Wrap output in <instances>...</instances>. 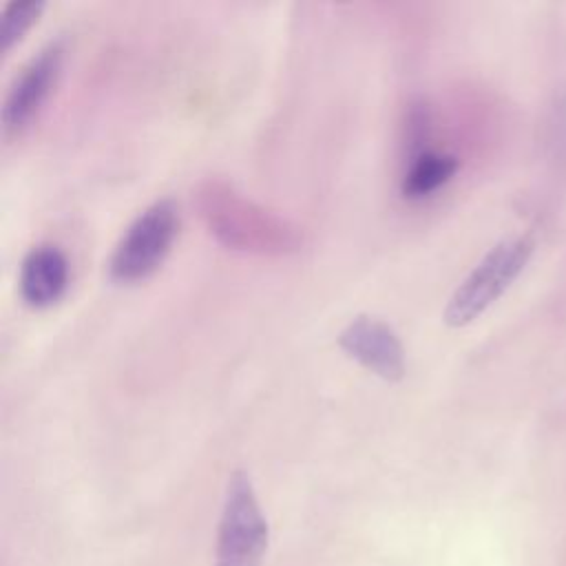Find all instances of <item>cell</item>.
Listing matches in <instances>:
<instances>
[{
  "label": "cell",
  "instance_id": "cell-1",
  "mask_svg": "<svg viewBox=\"0 0 566 566\" xmlns=\"http://www.w3.org/2000/svg\"><path fill=\"white\" fill-rule=\"evenodd\" d=\"M197 206L210 232L228 248L259 254H283L296 250V232L270 210L239 195L219 179L203 181Z\"/></svg>",
  "mask_w": 566,
  "mask_h": 566
},
{
  "label": "cell",
  "instance_id": "cell-2",
  "mask_svg": "<svg viewBox=\"0 0 566 566\" xmlns=\"http://www.w3.org/2000/svg\"><path fill=\"white\" fill-rule=\"evenodd\" d=\"M533 245L528 237H511L495 243L449 296L442 312L444 323L449 327L473 323L520 276L533 254Z\"/></svg>",
  "mask_w": 566,
  "mask_h": 566
},
{
  "label": "cell",
  "instance_id": "cell-3",
  "mask_svg": "<svg viewBox=\"0 0 566 566\" xmlns=\"http://www.w3.org/2000/svg\"><path fill=\"white\" fill-rule=\"evenodd\" d=\"M179 230V210L172 199H159L142 210L119 237L111 259L108 276L115 283L148 279L168 256Z\"/></svg>",
  "mask_w": 566,
  "mask_h": 566
},
{
  "label": "cell",
  "instance_id": "cell-4",
  "mask_svg": "<svg viewBox=\"0 0 566 566\" xmlns=\"http://www.w3.org/2000/svg\"><path fill=\"white\" fill-rule=\"evenodd\" d=\"M268 522L250 475L241 469L232 471L219 522L214 566H261L268 548Z\"/></svg>",
  "mask_w": 566,
  "mask_h": 566
},
{
  "label": "cell",
  "instance_id": "cell-5",
  "mask_svg": "<svg viewBox=\"0 0 566 566\" xmlns=\"http://www.w3.org/2000/svg\"><path fill=\"white\" fill-rule=\"evenodd\" d=\"M64 42L51 40L44 44L18 73L7 91L0 122L7 137L20 135L46 104L64 62Z\"/></svg>",
  "mask_w": 566,
  "mask_h": 566
},
{
  "label": "cell",
  "instance_id": "cell-6",
  "mask_svg": "<svg viewBox=\"0 0 566 566\" xmlns=\"http://www.w3.org/2000/svg\"><path fill=\"white\" fill-rule=\"evenodd\" d=\"M338 347L382 380L396 382L407 371V354L396 329L382 318L358 314L338 332Z\"/></svg>",
  "mask_w": 566,
  "mask_h": 566
},
{
  "label": "cell",
  "instance_id": "cell-7",
  "mask_svg": "<svg viewBox=\"0 0 566 566\" xmlns=\"http://www.w3.org/2000/svg\"><path fill=\"white\" fill-rule=\"evenodd\" d=\"M20 296L29 307L44 310L57 303L69 285V261L53 243L33 245L20 265Z\"/></svg>",
  "mask_w": 566,
  "mask_h": 566
},
{
  "label": "cell",
  "instance_id": "cell-8",
  "mask_svg": "<svg viewBox=\"0 0 566 566\" xmlns=\"http://www.w3.org/2000/svg\"><path fill=\"white\" fill-rule=\"evenodd\" d=\"M458 170V159L449 153L422 150L409 159V166L400 181L405 199H424L440 190Z\"/></svg>",
  "mask_w": 566,
  "mask_h": 566
},
{
  "label": "cell",
  "instance_id": "cell-9",
  "mask_svg": "<svg viewBox=\"0 0 566 566\" xmlns=\"http://www.w3.org/2000/svg\"><path fill=\"white\" fill-rule=\"evenodd\" d=\"M44 11L42 0H13L4 7L0 18V49L2 53L11 51L24 33L38 22L40 13Z\"/></svg>",
  "mask_w": 566,
  "mask_h": 566
}]
</instances>
